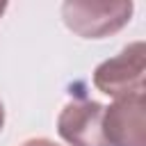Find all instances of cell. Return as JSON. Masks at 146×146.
I'll return each instance as SVG.
<instances>
[{
	"mask_svg": "<svg viewBox=\"0 0 146 146\" xmlns=\"http://www.w3.org/2000/svg\"><path fill=\"white\" fill-rule=\"evenodd\" d=\"M2 125H5V105L0 100V130H2Z\"/></svg>",
	"mask_w": 146,
	"mask_h": 146,
	"instance_id": "obj_6",
	"label": "cell"
},
{
	"mask_svg": "<svg viewBox=\"0 0 146 146\" xmlns=\"http://www.w3.org/2000/svg\"><path fill=\"white\" fill-rule=\"evenodd\" d=\"M5 9H7V2H0V16L5 14Z\"/></svg>",
	"mask_w": 146,
	"mask_h": 146,
	"instance_id": "obj_7",
	"label": "cell"
},
{
	"mask_svg": "<svg viewBox=\"0 0 146 146\" xmlns=\"http://www.w3.org/2000/svg\"><path fill=\"white\" fill-rule=\"evenodd\" d=\"M135 5L130 0H66L62 5L64 25L82 39H103L130 23Z\"/></svg>",
	"mask_w": 146,
	"mask_h": 146,
	"instance_id": "obj_1",
	"label": "cell"
},
{
	"mask_svg": "<svg viewBox=\"0 0 146 146\" xmlns=\"http://www.w3.org/2000/svg\"><path fill=\"white\" fill-rule=\"evenodd\" d=\"M103 135L110 146H146V94L116 98L105 107Z\"/></svg>",
	"mask_w": 146,
	"mask_h": 146,
	"instance_id": "obj_3",
	"label": "cell"
},
{
	"mask_svg": "<svg viewBox=\"0 0 146 146\" xmlns=\"http://www.w3.org/2000/svg\"><path fill=\"white\" fill-rule=\"evenodd\" d=\"M23 146H59V144H55V141H50L46 137H36V139H27Z\"/></svg>",
	"mask_w": 146,
	"mask_h": 146,
	"instance_id": "obj_5",
	"label": "cell"
},
{
	"mask_svg": "<svg viewBox=\"0 0 146 146\" xmlns=\"http://www.w3.org/2000/svg\"><path fill=\"white\" fill-rule=\"evenodd\" d=\"M144 73H146V46L135 41L125 46L116 57L100 62L94 71V87L107 96L125 98L132 94H144Z\"/></svg>",
	"mask_w": 146,
	"mask_h": 146,
	"instance_id": "obj_2",
	"label": "cell"
},
{
	"mask_svg": "<svg viewBox=\"0 0 146 146\" xmlns=\"http://www.w3.org/2000/svg\"><path fill=\"white\" fill-rule=\"evenodd\" d=\"M105 107L96 100H71L57 116V132L68 146H110L103 135Z\"/></svg>",
	"mask_w": 146,
	"mask_h": 146,
	"instance_id": "obj_4",
	"label": "cell"
}]
</instances>
